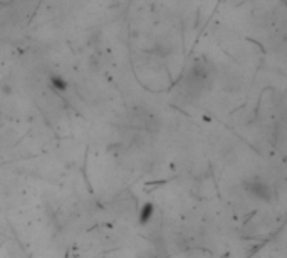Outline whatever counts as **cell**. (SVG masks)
I'll list each match as a JSON object with an SVG mask.
<instances>
[{"instance_id":"obj_2","label":"cell","mask_w":287,"mask_h":258,"mask_svg":"<svg viewBox=\"0 0 287 258\" xmlns=\"http://www.w3.org/2000/svg\"><path fill=\"white\" fill-rule=\"evenodd\" d=\"M245 189L250 196H254L255 200H260L264 203H272L275 200L274 189L269 183L262 181L260 178H252V180L245 181Z\"/></svg>"},{"instance_id":"obj_3","label":"cell","mask_w":287,"mask_h":258,"mask_svg":"<svg viewBox=\"0 0 287 258\" xmlns=\"http://www.w3.org/2000/svg\"><path fill=\"white\" fill-rule=\"evenodd\" d=\"M154 215V204L153 203H145L141 206V210H139V215H138V220L141 225H148L151 221V218H153Z\"/></svg>"},{"instance_id":"obj_4","label":"cell","mask_w":287,"mask_h":258,"mask_svg":"<svg viewBox=\"0 0 287 258\" xmlns=\"http://www.w3.org/2000/svg\"><path fill=\"white\" fill-rule=\"evenodd\" d=\"M187 258H211V252L203 246H191L187 250Z\"/></svg>"},{"instance_id":"obj_5","label":"cell","mask_w":287,"mask_h":258,"mask_svg":"<svg viewBox=\"0 0 287 258\" xmlns=\"http://www.w3.org/2000/svg\"><path fill=\"white\" fill-rule=\"evenodd\" d=\"M17 255V258H29L27 252H25L24 248H22L19 243H10L9 245V257H14Z\"/></svg>"},{"instance_id":"obj_1","label":"cell","mask_w":287,"mask_h":258,"mask_svg":"<svg viewBox=\"0 0 287 258\" xmlns=\"http://www.w3.org/2000/svg\"><path fill=\"white\" fill-rule=\"evenodd\" d=\"M211 77H213V71L209 60L205 59H195L188 66L183 75V92L188 99H196L207 91L210 86Z\"/></svg>"},{"instance_id":"obj_6","label":"cell","mask_w":287,"mask_h":258,"mask_svg":"<svg viewBox=\"0 0 287 258\" xmlns=\"http://www.w3.org/2000/svg\"><path fill=\"white\" fill-rule=\"evenodd\" d=\"M51 86H52V89H56V91H66L67 89V82L64 81L60 75H51Z\"/></svg>"}]
</instances>
